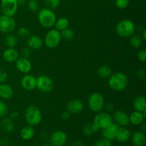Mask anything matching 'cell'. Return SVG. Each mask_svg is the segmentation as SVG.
<instances>
[{
  "instance_id": "6da1fadb",
  "label": "cell",
  "mask_w": 146,
  "mask_h": 146,
  "mask_svg": "<svg viewBox=\"0 0 146 146\" xmlns=\"http://www.w3.org/2000/svg\"><path fill=\"white\" fill-rule=\"evenodd\" d=\"M128 78L125 74L122 72L113 73L108 78V85L115 91H122L127 88L128 85Z\"/></svg>"
},
{
  "instance_id": "7a4b0ae2",
  "label": "cell",
  "mask_w": 146,
  "mask_h": 146,
  "mask_svg": "<svg viewBox=\"0 0 146 146\" xmlns=\"http://www.w3.org/2000/svg\"><path fill=\"white\" fill-rule=\"evenodd\" d=\"M113 123V119L112 116L107 112H98L95 115L92 122L93 129L94 132H98L99 130L107 128Z\"/></svg>"
},
{
  "instance_id": "3957f363",
  "label": "cell",
  "mask_w": 146,
  "mask_h": 146,
  "mask_svg": "<svg viewBox=\"0 0 146 146\" xmlns=\"http://www.w3.org/2000/svg\"><path fill=\"white\" fill-rule=\"evenodd\" d=\"M38 21L44 28H51L54 27L56 21V17L52 9L43 8L38 11Z\"/></svg>"
},
{
  "instance_id": "277c9868",
  "label": "cell",
  "mask_w": 146,
  "mask_h": 146,
  "mask_svg": "<svg viewBox=\"0 0 146 146\" xmlns=\"http://www.w3.org/2000/svg\"><path fill=\"white\" fill-rule=\"evenodd\" d=\"M24 118L27 123L31 126L38 125L42 120L41 111L35 106H29L24 112Z\"/></svg>"
},
{
  "instance_id": "5b68a950",
  "label": "cell",
  "mask_w": 146,
  "mask_h": 146,
  "mask_svg": "<svg viewBox=\"0 0 146 146\" xmlns=\"http://www.w3.org/2000/svg\"><path fill=\"white\" fill-rule=\"evenodd\" d=\"M135 27L131 20L123 19L115 26V32L121 37H129L134 34Z\"/></svg>"
},
{
  "instance_id": "8992f818",
  "label": "cell",
  "mask_w": 146,
  "mask_h": 146,
  "mask_svg": "<svg viewBox=\"0 0 146 146\" xmlns=\"http://www.w3.org/2000/svg\"><path fill=\"white\" fill-rule=\"evenodd\" d=\"M105 100L101 93L94 92L90 95L88 101V108L94 113L101 112L104 109Z\"/></svg>"
},
{
  "instance_id": "52a82bcc",
  "label": "cell",
  "mask_w": 146,
  "mask_h": 146,
  "mask_svg": "<svg viewBox=\"0 0 146 146\" xmlns=\"http://www.w3.org/2000/svg\"><path fill=\"white\" fill-rule=\"evenodd\" d=\"M36 88L42 93H49L52 91L54 88V81L48 76H39L36 78Z\"/></svg>"
},
{
  "instance_id": "ba28073f",
  "label": "cell",
  "mask_w": 146,
  "mask_h": 146,
  "mask_svg": "<svg viewBox=\"0 0 146 146\" xmlns=\"http://www.w3.org/2000/svg\"><path fill=\"white\" fill-rule=\"evenodd\" d=\"M61 41V33L57 29H51L48 31L44 38L46 46L50 48H54L58 46Z\"/></svg>"
},
{
  "instance_id": "9c48e42d",
  "label": "cell",
  "mask_w": 146,
  "mask_h": 146,
  "mask_svg": "<svg viewBox=\"0 0 146 146\" xmlns=\"http://www.w3.org/2000/svg\"><path fill=\"white\" fill-rule=\"evenodd\" d=\"M16 27V21L13 17L4 15L0 16V32L9 34Z\"/></svg>"
},
{
  "instance_id": "30bf717a",
  "label": "cell",
  "mask_w": 146,
  "mask_h": 146,
  "mask_svg": "<svg viewBox=\"0 0 146 146\" xmlns=\"http://www.w3.org/2000/svg\"><path fill=\"white\" fill-rule=\"evenodd\" d=\"M17 0H1V9L4 15L13 17L18 9Z\"/></svg>"
},
{
  "instance_id": "8fae6325",
  "label": "cell",
  "mask_w": 146,
  "mask_h": 146,
  "mask_svg": "<svg viewBox=\"0 0 146 146\" xmlns=\"http://www.w3.org/2000/svg\"><path fill=\"white\" fill-rule=\"evenodd\" d=\"M66 142L67 135L62 131H54L49 137V143L51 146H64Z\"/></svg>"
},
{
  "instance_id": "7c38bea8",
  "label": "cell",
  "mask_w": 146,
  "mask_h": 146,
  "mask_svg": "<svg viewBox=\"0 0 146 146\" xmlns=\"http://www.w3.org/2000/svg\"><path fill=\"white\" fill-rule=\"evenodd\" d=\"M113 119L115 121V123L118 126L125 127L130 123L129 115L125 111L121 110H118L114 113Z\"/></svg>"
},
{
  "instance_id": "4fadbf2b",
  "label": "cell",
  "mask_w": 146,
  "mask_h": 146,
  "mask_svg": "<svg viewBox=\"0 0 146 146\" xmlns=\"http://www.w3.org/2000/svg\"><path fill=\"white\" fill-rule=\"evenodd\" d=\"M16 67L19 72L27 74L31 71L32 68V64L27 58L21 57L17 58L16 61Z\"/></svg>"
},
{
  "instance_id": "5bb4252c",
  "label": "cell",
  "mask_w": 146,
  "mask_h": 146,
  "mask_svg": "<svg viewBox=\"0 0 146 146\" xmlns=\"http://www.w3.org/2000/svg\"><path fill=\"white\" fill-rule=\"evenodd\" d=\"M21 85L27 91H33L36 86V78L34 76L27 74L21 79Z\"/></svg>"
},
{
  "instance_id": "9a60e30c",
  "label": "cell",
  "mask_w": 146,
  "mask_h": 146,
  "mask_svg": "<svg viewBox=\"0 0 146 146\" xmlns=\"http://www.w3.org/2000/svg\"><path fill=\"white\" fill-rule=\"evenodd\" d=\"M84 109V104L79 99H73L67 104V111L70 113H79Z\"/></svg>"
},
{
  "instance_id": "2e32d148",
  "label": "cell",
  "mask_w": 146,
  "mask_h": 146,
  "mask_svg": "<svg viewBox=\"0 0 146 146\" xmlns=\"http://www.w3.org/2000/svg\"><path fill=\"white\" fill-rule=\"evenodd\" d=\"M131 143L133 146H144L146 143V136L145 133L139 131L131 135Z\"/></svg>"
},
{
  "instance_id": "e0dca14e",
  "label": "cell",
  "mask_w": 146,
  "mask_h": 146,
  "mask_svg": "<svg viewBox=\"0 0 146 146\" xmlns=\"http://www.w3.org/2000/svg\"><path fill=\"white\" fill-rule=\"evenodd\" d=\"M131 136V132L125 127L119 126L115 135V139L118 142L125 143L130 139Z\"/></svg>"
},
{
  "instance_id": "ac0fdd59",
  "label": "cell",
  "mask_w": 146,
  "mask_h": 146,
  "mask_svg": "<svg viewBox=\"0 0 146 146\" xmlns=\"http://www.w3.org/2000/svg\"><path fill=\"white\" fill-rule=\"evenodd\" d=\"M118 128H119V126L116 123H113L111 124V125H109L107 128H104V129H102V131H101L103 137L107 138V139L111 140V141L114 140L115 138V135H116Z\"/></svg>"
},
{
  "instance_id": "d6986e66",
  "label": "cell",
  "mask_w": 146,
  "mask_h": 146,
  "mask_svg": "<svg viewBox=\"0 0 146 146\" xmlns=\"http://www.w3.org/2000/svg\"><path fill=\"white\" fill-rule=\"evenodd\" d=\"M27 45L30 49H39L43 45V40L40 36L36 35L29 36L27 38Z\"/></svg>"
},
{
  "instance_id": "ffe728a7",
  "label": "cell",
  "mask_w": 146,
  "mask_h": 146,
  "mask_svg": "<svg viewBox=\"0 0 146 146\" xmlns=\"http://www.w3.org/2000/svg\"><path fill=\"white\" fill-rule=\"evenodd\" d=\"M133 106L135 111L143 113L146 111V98L144 96H138L133 101Z\"/></svg>"
},
{
  "instance_id": "44dd1931",
  "label": "cell",
  "mask_w": 146,
  "mask_h": 146,
  "mask_svg": "<svg viewBox=\"0 0 146 146\" xmlns=\"http://www.w3.org/2000/svg\"><path fill=\"white\" fill-rule=\"evenodd\" d=\"M19 57V52L14 48H8L3 53V58L8 63L15 62Z\"/></svg>"
},
{
  "instance_id": "7402d4cb",
  "label": "cell",
  "mask_w": 146,
  "mask_h": 146,
  "mask_svg": "<svg viewBox=\"0 0 146 146\" xmlns=\"http://www.w3.org/2000/svg\"><path fill=\"white\" fill-rule=\"evenodd\" d=\"M14 95L13 88L4 83L0 84V97L4 99H9Z\"/></svg>"
},
{
  "instance_id": "603a6c76",
  "label": "cell",
  "mask_w": 146,
  "mask_h": 146,
  "mask_svg": "<svg viewBox=\"0 0 146 146\" xmlns=\"http://www.w3.org/2000/svg\"><path fill=\"white\" fill-rule=\"evenodd\" d=\"M145 117L144 116L143 113L139 111H133L129 116V121L131 123L134 125H140L143 123Z\"/></svg>"
},
{
  "instance_id": "cb8c5ba5",
  "label": "cell",
  "mask_w": 146,
  "mask_h": 146,
  "mask_svg": "<svg viewBox=\"0 0 146 146\" xmlns=\"http://www.w3.org/2000/svg\"><path fill=\"white\" fill-rule=\"evenodd\" d=\"M34 129L33 126L31 125H26L21 128L20 131V135L21 138L24 141H29L34 137Z\"/></svg>"
},
{
  "instance_id": "d4e9b609",
  "label": "cell",
  "mask_w": 146,
  "mask_h": 146,
  "mask_svg": "<svg viewBox=\"0 0 146 146\" xmlns=\"http://www.w3.org/2000/svg\"><path fill=\"white\" fill-rule=\"evenodd\" d=\"M0 128L3 132L7 133L12 132L14 128L13 120H11L9 118H4L0 123Z\"/></svg>"
},
{
  "instance_id": "484cf974",
  "label": "cell",
  "mask_w": 146,
  "mask_h": 146,
  "mask_svg": "<svg viewBox=\"0 0 146 146\" xmlns=\"http://www.w3.org/2000/svg\"><path fill=\"white\" fill-rule=\"evenodd\" d=\"M112 74V69L107 65L101 66L98 69V75L102 78H108Z\"/></svg>"
},
{
  "instance_id": "4316f807",
  "label": "cell",
  "mask_w": 146,
  "mask_h": 146,
  "mask_svg": "<svg viewBox=\"0 0 146 146\" xmlns=\"http://www.w3.org/2000/svg\"><path fill=\"white\" fill-rule=\"evenodd\" d=\"M54 25L56 27V29H57L58 31H62V30L68 28L69 26V21L68 19L62 17V18H60L56 20Z\"/></svg>"
},
{
  "instance_id": "83f0119b",
  "label": "cell",
  "mask_w": 146,
  "mask_h": 146,
  "mask_svg": "<svg viewBox=\"0 0 146 146\" xmlns=\"http://www.w3.org/2000/svg\"><path fill=\"white\" fill-rule=\"evenodd\" d=\"M130 43L133 48H139L142 46L143 38L141 36L133 34L131 36Z\"/></svg>"
},
{
  "instance_id": "f1b7e54d",
  "label": "cell",
  "mask_w": 146,
  "mask_h": 146,
  "mask_svg": "<svg viewBox=\"0 0 146 146\" xmlns=\"http://www.w3.org/2000/svg\"><path fill=\"white\" fill-rule=\"evenodd\" d=\"M5 42L6 45L8 46V48H14L18 44V40L15 36L9 34L6 37Z\"/></svg>"
},
{
  "instance_id": "f546056e",
  "label": "cell",
  "mask_w": 146,
  "mask_h": 146,
  "mask_svg": "<svg viewBox=\"0 0 146 146\" xmlns=\"http://www.w3.org/2000/svg\"><path fill=\"white\" fill-rule=\"evenodd\" d=\"M61 31V32L60 33H61V38H64V39L67 40V41H71V40H72L74 38L75 34H74V30L68 28V27Z\"/></svg>"
},
{
  "instance_id": "4dcf8cb0",
  "label": "cell",
  "mask_w": 146,
  "mask_h": 146,
  "mask_svg": "<svg viewBox=\"0 0 146 146\" xmlns=\"http://www.w3.org/2000/svg\"><path fill=\"white\" fill-rule=\"evenodd\" d=\"M82 133L86 136H91L94 135V132L93 129L92 123H86L82 127Z\"/></svg>"
},
{
  "instance_id": "1f68e13d",
  "label": "cell",
  "mask_w": 146,
  "mask_h": 146,
  "mask_svg": "<svg viewBox=\"0 0 146 146\" xmlns=\"http://www.w3.org/2000/svg\"><path fill=\"white\" fill-rule=\"evenodd\" d=\"M61 4V0H44L46 7L50 9L57 8Z\"/></svg>"
},
{
  "instance_id": "d6a6232c",
  "label": "cell",
  "mask_w": 146,
  "mask_h": 146,
  "mask_svg": "<svg viewBox=\"0 0 146 146\" xmlns=\"http://www.w3.org/2000/svg\"><path fill=\"white\" fill-rule=\"evenodd\" d=\"M27 7L31 11H37L39 9V2L38 0H29L27 2Z\"/></svg>"
},
{
  "instance_id": "836d02e7",
  "label": "cell",
  "mask_w": 146,
  "mask_h": 146,
  "mask_svg": "<svg viewBox=\"0 0 146 146\" xmlns=\"http://www.w3.org/2000/svg\"><path fill=\"white\" fill-rule=\"evenodd\" d=\"M129 0H115V4L120 9H125L129 6Z\"/></svg>"
},
{
  "instance_id": "e575fe53",
  "label": "cell",
  "mask_w": 146,
  "mask_h": 146,
  "mask_svg": "<svg viewBox=\"0 0 146 146\" xmlns=\"http://www.w3.org/2000/svg\"><path fill=\"white\" fill-rule=\"evenodd\" d=\"M95 146H112V143L111 140L103 137L96 141Z\"/></svg>"
},
{
  "instance_id": "d590c367",
  "label": "cell",
  "mask_w": 146,
  "mask_h": 146,
  "mask_svg": "<svg viewBox=\"0 0 146 146\" xmlns=\"http://www.w3.org/2000/svg\"><path fill=\"white\" fill-rule=\"evenodd\" d=\"M9 108L7 104L4 101H0V118L6 116L8 113Z\"/></svg>"
},
{
  "instance_id": "8d00e7d4",
  "label": "cell",
  "mask_w": 146,
  "mask_h": 146,
  "mask_svg": "<svg viewBox=\"0 0 146 146\" xmlns=\"http://www.w3.org/2000/svg\"><path fill=\"white\" fill-rule=\"evenodd\" d=\"M18 34L20 37L21 38H28L29 36V30L28 29H27L26 27H21V28L19 29L18 30Z\"/></svg>"
},
{
  "instance_id": "74e56055",
  "label": "cell",
  "mask_w": 146,
  "mask_h": 146,
  "mask_svg": "<svg viewBox=\"0 0 146 146\" xmlns=\"http://www.w3.org/2000/svg\"><path fill=\"white\" fill-rule=\"evenodd\" d=\"M138 59L141 62H145L146 61V51L145 49H142L138 51L137 54Z\"/></svg>"
},
{
  "instance_id": "f35d334b",
  "label": "cell",
  "mask_w": 146,
  "mask_h": 146,
  "mask_svg": "<svg viewBox=\"0 0 146 146\" xmlns=\"http://www.w3.org/2000/svg\"><path fill=\"white\" fill-rule=\"evenodd\" d=\"M8 78V74L5 70L0 68V84L4 83Z\"/></svg>"
},
{
  "instance_id": "ab89813d",
  "label": "cell",
  "mask_w": 146,
  "mask_h": 146,
  "mask_svg": "<svg viewBox=\"0 0 146 146\" xmlns=\"http://www.w3.org/2000/svg\"><path fill=\"white\" fill-rule=\"evenodd\" d=\"M104 108L107 113L112 112L114 109V106L112 103H106V104H104Z\"/></svg>"
},
{
  "instance_id": "60d3db41",
  "label": "cell",
  "mask_w": 146,
  "mask_h": 146,
  "mask_svg": "<svg viewBox=\"0 0 146 146\" xmlns=\"http://www.w3.org/2000/svg\"><path fill=\"white\" fill-rule=\"evenodd\" d=\"M70 117H71V113L68 111H63L62 113L61 114V119L64 120V121H68L70 118Z\"/></svg>"
},
{
  "instance_id": "b9f144b4",
  "label": "cell",
  "mask_w": 146,
  "mask_h": 146,
  "mask_svg": "<svg viewBox=\"0 0 146 146\" xmlns=\"http://www.w3.org/2000/svg\"><path fill=\"white\" fill-rule=\"evenodd\" d=\"M137 75H138V77L139 79L143 80L145 78L146 76V72L144 69H139L137 72Z\"/></svg>"
},
{
  "instance_id": "7bdbcfd3",
  "label": "cell",
  "mask_w": 146,
  "mask_h": 146,
  "mask_svg": "<svg viewBox=\"0 0 146 146\" xmlns=\"http://www.w3.org/2000/svg\"><path fill=\"white\" fill-rule=\"evenodd\" d=\"M30 50L31 49H30L29 48H27V47L23 48L22 50L23 57H24V58H28V57L30 56V54H31V51H30Z\"/></svg>"
},
{
  "instance_id": "ee69618b",
  "label": "cell",
  "mask_w": 146,
  "mask_h": 146,
  "mask_svg": "<svg viewBox=\"0 0 146 146\" xmlns=\"http://www.w3.org/2000/svg\"><path fill=\"white\" fill-rule=\"evenodd\" d=\"M19 113L17 112V111H13V112H11V113L10 114V118H11V120H16L19 117Z\"/></svg>"
},
{
  "instance_id": "f6af8a7d",
  "label": "cell",
  "mask_w": 146,
  "mask_h": 146,
  "mask_svg": "<svg viewBox=\"0 0 146 146\" xmlns=\"http://www.w3.org/2000/svg\"><path fill=\"white\" fill-rule=\"evenodd\" d=\"M71 146H84V144L80 140H76V141H75L71 144Z\"/></svg>"
},
{
  "instance_id": "bcb514c9",
  "label": "cell",
  "mask_w": 146,
  "mask_h": 146,
  "mask_svg": "<svg viewBox=\"0 0 146 146\" xmlns=\"http://www.w3.org/2000/svg\"><path fill=\"white\" fill-rule=\"evenodd\" d=\"M18 6H24L27 4V0H17Z\"/></svg>"
},
{
  "instance_id": "7dc6e473",
  "label": "cell",
  "mask_w": 146,
  "mask_h": 146,
  "mask_svg": "<svg viewBox=\"0 0 146 146\" xmlns=\"http://www.w3.org/2000/svg\"><path fill=\"white\" fill-rule=\"evenodd\" d=\"M142 38L143 40L146 39V30H144V31H143V38Z\"/></svg>"
},
{
  "instance_id": "c3c4849f",
  "label": "cell",
  "mask_w": 146,
  "mask_h": 146,
  "mask_svg": "<svg viewBox=\"0 0 146 146\" xmlns=\"http://www.w3.org/2000/svg\"><path fill=\"white\" fill-rule=\"evenodd\" d=\"M41 146H51V145H50V144H47V143H44V144H42V145H41Z\"/></svg>"
},
{
  "instance_id": "681fc988",
  "label": "cell",
  "mask_w": 146,
  "mask_h": 146,
  "mask_svg": "<svg viewBox=\"0 0 146 146\" xmlns=\"http://www.w3.org/2000/svg\"><path fill=\"white\" fill-rule=\"evenodd\" d=\"M1 138H0V145H1Z\"/></svg>"
}]
</instances>
